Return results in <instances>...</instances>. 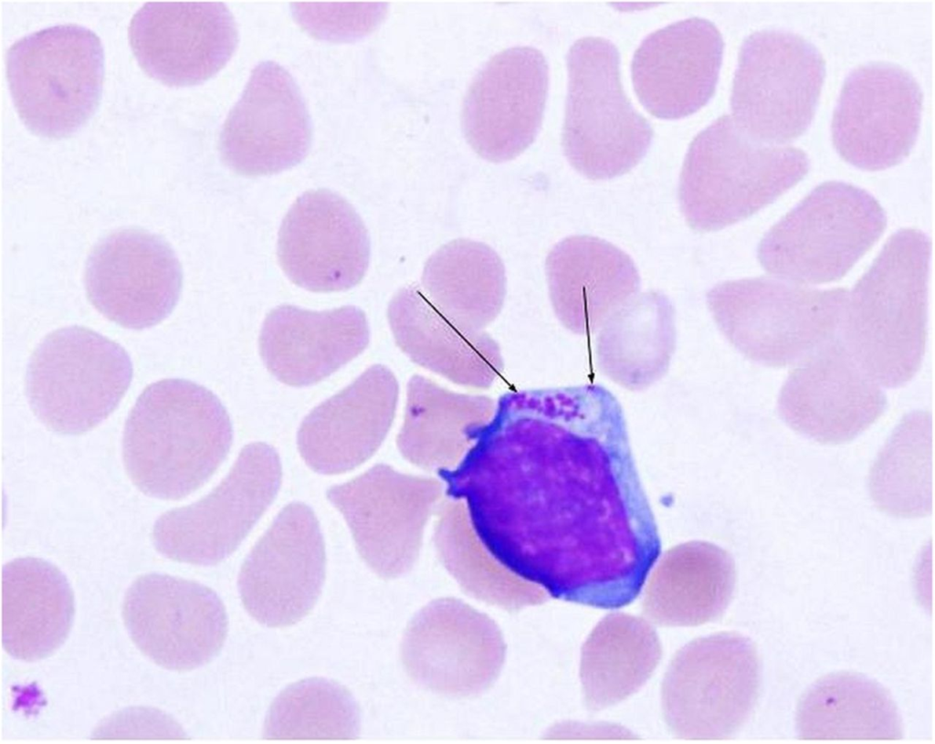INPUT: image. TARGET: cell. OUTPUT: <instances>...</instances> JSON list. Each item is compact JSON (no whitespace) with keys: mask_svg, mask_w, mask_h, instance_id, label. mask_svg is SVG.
Listing matches in <instances>:
<instances>
[{"mask_svg":"<svg viewBox=\"0 0 935 744\" xmlns=\"http://www.w3.org/2000/svg\"><path fill=\"white\" fill-rule=\"evenodd\" d=\"M796 725L803 739H898L903 728L889 692L852 672L827 675L801 697Z\"/></svg>","mask_w":935,"mask_h":744,"instance_id":"cell-34","label":"cell"},{"mask_svg":"<svg viewBox=\"0 0 935 744\" xmlns=\"http://www.w3.org/2000/svg\"><path fill=\"white\" fill-rule=\"evenodd\" d=\"M806 153L751 137L731 115H722L692 140L679 175L678 201L697 233L744 220L800 182Z\"/></svg>","mask_w":935,"mask_h":744,"instance_id":"cell-4","label":"cell"},{"mask_svg":"<svg viewBox=\"0 0 935 744\" xmlns=\"http://www.w3.org/2000/svg\"><path fill=\"white\" fill-rule=\"evenodd\" d=\"M549 69L542 53L514 47L494 55L465 95V138L481 158L512 160L534 141L543 118Z\"/></svg>","mask_w":935,"mask_h":744,"instance_id":"cell-20","label":"cell"},{"mask_svg":"<svg viewBox=\"0 0 935 744\" xmlns=\"http://www.w3.org/2000/svg\"><path fill=\"white\" fill-rule=\"evenodd\" d=\"M825 76V61L803 36L762 29L742 42L734 74L732 118L753 139L781 145L810 126Z\"/></svg>","mask_w":935,"mask_h":744,"instance_id":"cell-11","label":"cell"},{"mask_svg":"<svg viewBox=\"0 0 935 744\" xmlns=\"http://www.w3.org/2000/svg\"><path fill=\"white\" fill-rule=\"evenodd\" d=\"M274 447L245 445L226 477L196 502L163 513L151 539L164 557L194 565H215L231 555L275 499L281 484Z\"/></svg>","mask_w":935,"mask_h":744,"instance_id":"cell-12","label":"cell"},{"mask_svg":"<svg viewBox=\"0 0 935 744\" xmlns=\"http://www.w3.org/2000/svg\"><path fill=\"white\" fill-rule=\"evenodd\" d=\"M325 544L313 510L285 506L256 542L238 574L246 611L268 627L295 624L310 613L323 587Z\"/></svg>","mask_w":935,"mask_h":744,"instance_id":"cell-15","label":"cell"},{"mask_svg":"<svg viewBox=\"0 0 935 744\" xmlns=\"http://www.w3.org/2000/svg\"><path fill=\"white\" fill-rule=\"evenodd\" d=\"M886 226L885 210L867 191L845 182H825L764 234L758 260L767 273L783 280L837 281L873 247Z\"/></svg>","mask_w":935,"mask_h":744,"instance_id":"cell-6","label":"cell"},{"mask_svg":"<svg viewBox=\"0 0 935 744\" xmlns=\"http://www.w3.org/2000/svg\"><path fill=\"white\" fill-rule=\"evenodd\" d=\"M229 414L210 390L184 379L146 386L125 422L126 473L143 494L182 499L201 487L226 457Z\"/></svg>","mask_w":935,"mask_h":744,"instance_id":"cell-2","label":"cell"},{"mask_svg":"<svg viewBox=\"0 0 935 744\" xmlns=\"http://www.w3.org/2000/svg\"><path fill=\"white\" fill-rule=\"evenodd\" d=\"M370 252L361 216L329 189L299 195L278 231L277 256L282 270L292 283L312 292L344 291L358 285L366 274Z\"/></svg>","mask_w":935,"mask_h":744,"instance_id":"cell-21","label":"cell"},{"mask_svg":"<svg viewBox=\"0 0 935 744\" xmlns=\"http://www.w3.org/2000/svg\"><path fill=\"white\" fill-rule=\"evenodd\" d=\"M5 71L24 125L42 138H66L88 121L99 104L104 75L101 41L76 24L43 28L10 46Z\"/></svg>","mask_w":935,"mask_h":744,"instance_id":"cell-8","label":"cell"},{"mask_svg":"<svg viewBox=\"0 0 935 744\" xmlns=\"http://www.w3.org/2000/svg\"><path fill=\"white\" fill-rule=\"evenodd\" d=\"M369 341L366 315L357 307L313 311L283 304L267 314L258 347L275 378L301 387L329 377L361 354Z\"/></svg>","mask_w":935,"mask_h":744,"instance_id":"cell-26","label":"cell"},{"mask_svg":"<svg viewBox=\"0 0 935 744\" xmlns=\"http://www.w3.org/2000/svg\"><path fill=\"white\" fill-rule=\"evenodd\" d=\"M87 297L121 327L142 330L162 322L181 295L183 271L162 236L138 227L114 230L91 249L85 267Z\"/></svg>","mask_w":935,"mask_h":744,"instance_id":"cell-17","label":"cell"},{"mask_svg":"<svg viewBox=\"0 0 935 744\" xmlns=\"http://www.w3.org/2000/svg\"><path fill=\"white\" fill-rule=\"evenodd\" d=\"M505 644L497 624L456 598L430 603L408 625L401 657L408 676L453 696L487 689L503 664Z\"/></svg>","mask_w":935,"mask_h":744,"instance_id":"cell-18","label":"cell"},{"mask_svg":"<svg viewBox=\"0 0 935 744\" xmlns=\"http://www.w3.org/2000/svg\"><path fill=\"white\" fill-rule=\"evenodd\" d=\"M383 4H351L337 6L331 4H295L298 23L318 37L348 38L373 30L382 20L386 8Z\"/></svg>","mask_w":935,"mask_h":744,"instance_id":"cell-39","label":"cell"},{"mask_svg":"<svg viewBox=\"0 0 935 744\" xmlns=\"http://www.w3.org/2000/svg\"><path fill=\"white\" fill-rule=\"evenodd\" d=\"M310 141V116L294 79L274 61L259 63L222 126L221 160L238 175H268L300 162Z\"/></svg>","mask_w":935,"mask_h":744,"instance_id":"cell-19","label":"cell"},{"mask_svg":"<svg viewBox=\"0 0 935 744\" xmlns=\"http://www.w3.org/2000/svg\"><path fill=\"white\" fill-rule=\"evenodd\" d=\"M387 319L395 344L413 362L457 384L488 389L503 372L498 342L484 330L457 326L416 285L394 295Z\"/></svg>","mask_w":935,"mask_h":744,"instance_id":"cell-28","label":"cell"},{"mask_svg":"<svg viewBox=\"0 0 935 744\" xmlns=\"http://www.w3.org/2000/svg\"><path fill=\"white\" fill-rule=\"evenodd\" d=\"M121 616L131 641L145 656L178 672L210 662L228 630L225 605L214 590L163 573H145L132 582Z\"/></svg>","mask_w":935,"mask_h":744,"instance_id":"cell-14","label":"cell"},{"mask_svg":"<svg viewBox=\"0 0 935 744\" xmlns=\"http://www.w3.org/2000/svg\"><path fill=\"white\" fill-rule=\"evenodd\" d=\"M754 644L735 632L696 638L671 660L662 683L670 732L687 739H722L751 716L760 692Z\"/></svg>","mask_w":935,"mask_h":744,"instance_id":"cell-10","label":"cell"},{"mask_svg":"<svg viewBox=\"0 0 935 744\" xmlns=\"http://www.w3.org/2000/svg\"><path fill=\"white\" fill-rule=\"evenodd\" d=\"M421 281L426 296L454 323L482 331L500 313L506 297L502 259L489 245L457 238L425 261Z\"/></svg>","mask_w":935,"mask_h":744,"instance_id":"cell-33","label":"cell"},{"mask_svg":"<svg viewBox=\"0 0 935 744\" xmlns=\"http://www.w3.org/2000/svg\"><path fill=\"white\" fill-rule=\"evenodd\" d=\"M922 92L902 67L873 61L855 68L842 86L831 123L840 157L866 171L899 163L920 126Z\"/></svg>","mask_w":935,"mask_h":744,"instance_id":"cell-16","label":"cell"},{"mask_svg":"<svg viewBox=\"0 0 935 744\" xmlns=\"http://www.w3.org/2000/svg\"><path fill=\"white\" fill-rule=\"evenodd\" d=\"M128 41L150 78L169 87L191 86L226 64L237 27L222 2H147L130 21Z\"/></svg>","mask_w":935,"mask_h":744,"instance_id":"cell-22","label":"cell"},{"mask_svg":"<svg viewBox=\"0 0 935 744\" xmlns=\"http://www.w3.org/2000/svg\"><path fill=\"white\" fill-rule=\"evenodd\" d=\"M675 309L662 292L635 295L600 328L599 370L615 383L641 390L663 377L676 349Z\"/></svg>","mask_w":935,"mask_h":744,"instance_id":"cell-32","label":"cell"},{"mask_svg":"<svg viewBox=\"0 0 935 744\" xmlns=\"http://www.w3.org/2000/svg\"><path fill=\"white\" fill-rule=\"evenodd\" d=\"M2 644L12 657L36 662L66 641L75 613L64 573L36 557L16 558L2 570Z\"/></svg>","mask_w":935,"mask_h":744,"instance_id":"cell-29","label":"cell"},{"mask_svg":"<svg viewBox=\"0 0 935 744\" xmlns=\"http://www.w3.org/2000/svg\"><path fill=\"white\" fill-rule=\"evenodd\" d=\"M723 47L718 27L702 17L679 20L649 34L631 65L641 104L663 119L699 110L715 91Z\"/></svg>","mask_w":935,"mask_h":744,"instance_id":"cell-24","label":"cell"},{"mask_svg":"<svg viewBox=\"0 0 935 744\" xmlns=\"http://www.w3.org/2000/svg\"><path fill=\"white\" fill-rule=\"evenodd\" d=\"M472 439L437 473L499 563L601 609L637 588L659 538L612 395L595 385L507 393Z\"/></svg>","mask_w":935,"mask_h":744,"instance_id":"cell-1","label":"cell"},{"mask_svg":"<svg viewBox=\"0 0 935 744\" xmlns=\"http://www.w3.org/2000/svg\"><path fill=\"white\" fill-rule=\"evenodd\" d=\"M131 378V358L119 343L74 325L48 333L35 349L26 394L49 430L82 435L116 409Z\"/></svg>","mask_w":935,"mask_h":744,"instance_id":"cell-9","label":"cell"},{"mask_svg":"<svg viewBox=\"0 0 935 744\" xmlns=\"http://www.w3.org/2000/svg\"><path fill=\"white\" fill-rule=\"evenodd\" d=\"M930 252L922 231L899 229L847 294L840 341L865 373L886 387L910 381L925 353Z\"/></svg>","mask_w":935,"mask_h":744,"instance_id":"cell-3","label":"cell"},{"mask_svg":"<svg viewBox=\"0 0 935 744\" xmlns=\"http://www.w3.org/2000/svg\"><path fill=\"white\" fill-rule=\"evenodd\" d=\"M443 483L377 464L331 487L328 500L342 514L364 562L392 579L415 562L426 522L442 504Z\"/></svg>","mask_w":935,"mask_h":744,"instance_id":"cell-13","label":"cell"},{"mask_svg":"<svg viewBox=\"0 0 935 744\" xmlns=\"http://www.w3.org/2000/svg\"><path fill=\"white\" fill-rule=\"evenodd\" d=\"M757 277L728 280L707 293L719 330L744 357L768 367L799 363L834 340L847 298Z\"/></svg>","mask_w":935,"mask_h":744,"instance_id":"cell-5","label":"cell"},{"mask_svg":"<svg viewBox=\"0 0 935 744\" xmlns=\"http://www.w3.org/2000/svg\"><path fill=\"white\" fill-rule=\"evenodd\" d=\"M887 400L841 341L800 362L785 381L778 411L793 430L824 445L854 439L883 414Z\"/></svg>","mask_w":935,"mask_h":744,"instance_id":"cell-23","label":"cell"},{"mask_svg":"<svg viewBox=\"0 0 935 744\" xmlns=\"http://www.w3.org/2000/svg\"><path fill=\"white\" fill-rule=\"evenodd\" d=\"M398 394V382L389 368L374 364L366 369L303 419L297 445L304 462L324 475L345 473L365 462L389 432Z\"/></svg>","mask_w":935,"mask_h":744,"instance_id":"cell-25","label":"cell"},{"mask_svg":"<svg viewBox=\"0 0 935 744\" xmlns=\"http://www.w3.org/2000/svg\"><path fill=\"white\" fill-rule=\"evenodd\" d=\"M661 655L657 634L646 620L623 613L606 615L582 649L580 677L587 707L600 710L635 694Z\"/></svg>","mask_w":935,"mask_h":744,"instance_id":"cell-35","label":"cell"},{"mask_svg":"<svg viewBox=\"0 0 935 744\" xmlns=\"http://www.w3.org/2000/svg\"><path fill=\"white\" fill-rule=\"evenodd\" d=\"M545 272L556 317L579 335L600 329L640 285L637 268L625 252L588 235L558 242L547 255Z\"/></svg>","mask_w":935,"mask_h":744,"instance_id":"cell-27","label":"cell"},{"mask_svg":"<svg viewBox=\"0 0 935 744\" xmlns=\"http://www.w3.org/2000/svg\"><path fill=\"white\" fill-rule=\"evenodd\" d=\"M736 568L730 554L707 541L667 550L648 580L644 614L663 626H696L717 620L730 602Z\"/></svg>","mask_w":935,"mask_h":744,"instance_id":"cell-30","label":"cell"},{"mask_svg":"<svg viewBox=\"0 0 935 744\" xmlns=\"http://www.w3.org/2000/svg\"><path fill=\"white\" fill-rule=\"evenodd\" d=\"M877 508L902 518L931 510V420L927 412L904 417L879 453L869 474Z\"/></svg>","mask_w":935,"mask_h":744,"instance_id":"cell-37","label":"cell"},{"mask_svg":"<svg viewBox=\"0 0 935 744\" xmlns=\"http://www.w3.org/2000/svg\"><path fill=\"white\" fill-rule=\"evenodd\" d=\"M566 60L562 145L567 160L591 180L629 172L649 148L653 130L623 89L616 47L604 37H584L573 44Z\"/></svg>","mask_w":935,"mask_h":744,"instance_id":"cell-7","label":"cell"},{"mask_svg":"<svg viewBox=\"0 0 935 744\" xmlns=\"http://www.w3.org/2000/svg\"><path fill=\"white\" fill-rule=\"evenodd\" d=\"M495 405L488 396L455 393L414 375L407 384L397 447L422 469L452 468L470 447L474 430L489 420Z\"/></svg>","mask_w":935,"mask_h":744,"instance_id":"cell-31","label":"cell"},{"mask_svg":"<svg viewBox=\"0 0 935 744\" xmlns=\"http://www.w3.org/2000/svg\"><path fill=\"white\" fill-rule=\"evenodd\" d=\"M436 514L438 557L467 593L510 612L545 601L539 586L518 578L490 555L474 531L463 502H442Z\"/></svg>","mask_w":935,"mask_h":744,"instance_id":"cell-36","label":"cell"},{"mask_svg":"<svg viewBox=\"0 0 935 744\" xmlns=\"http://www.w3.org/2000/svg\"><path fill=\"white\" fill-rule=\"evenodd\" d=\"M360 709L341 684L321 677L295 682L272 702L263 737L268 739H352L360 733Z\"/></svg>","mask_w":935,"mask_h":744,"instance_id":"cell-38","label":"cell"}]
</instances>
